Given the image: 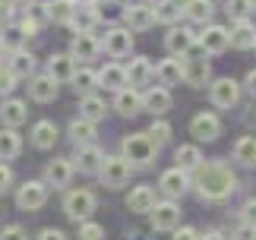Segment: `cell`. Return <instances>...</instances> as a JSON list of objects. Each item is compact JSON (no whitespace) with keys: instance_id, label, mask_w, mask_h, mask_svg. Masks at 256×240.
<instances>
[{"instance_id":"cell-23","label":"cell","mask_w":256,"mask_h":240,"mask_svg":"<svg viewBox=\"0 0 256 240\" xmlns=\"http://www.w3.org/2000/svg\"><path fill=\"white\" fill-rule=\"evenodd\" d=\"M28 92H32L35 102H54V98H57V79H54L51 73L35 76L32 86H28Z\"/></svg>"},{"instance_id":"cell-6","label":"cell","mask_w":256,"mask_h":240,"mask_svg":"<svg viewBox=\"0 0 256 240\" xmlns=\"http://www.w3.org/2000/svg\"><path fill=\"white\" fill-rule=\"evenodd\" d=\"M44 202H48V184H42V180H28V184L19 186L16 206L22 208V212H35V208H42Z\"/></svg>"},{"instance_id":"cell-16","label":"cell","mask_w":256,"mask_h":240,"mask_svg":"<svg viewBox=\"0 0 256 240\" xmlns=\"http://www.w3.org/2000/svg\"><path fill=\"white\" fill-rule=\"evenodd\" d=\"M164 44H168V51L184 57L186 51H193L196 48V32H190V28H171L168 38H164Z\"/></svg>"},{"instance_id":"cell-26","label":"cell","mask_w":256,"mask_h":240,"mask_svg":"<svg viewBox=\"0 0 256 240\" xmlns=\"http://www.w3.org/2000/svg\"><path fill=\"white\" fill-rule=\"evenodd\" d=\"M54 142H57V126L51 120H38L32 126V146L35 148H54Z\"/></svg>"},{"instance_id":"cell-21","label":"cell","mask_w":256,"mask_h":240,"mask_svg":"<svg viewBox=\"0 0 256 240\" xmlns=\"http://www.w3.org/2000/svg\"><path fill=\"white\" fill-rule=\"evenodd\" d=\"M98 86L111 88V92H120V88H126L130 82H126V66L120 64H108L102 73H98Z\"/></svg>"},{"instance_id":"cell-9","label":"cell","mask_w":256,"mask_h":240,"mask_svg":"<svg viewBox=\"0 0 256 240\" xmlns=\"http://www.w3.org/2000/svg\"><path fill=\"white\" fill-rule=\"evenodd\" d=\"M149 218H152L155 231H174V228L180 224V208H177L174 202H155Z\"/></svg>"},{"instance_id":"cell-38","label":"cell","mask_w":256,"mask_h":240,"mask_svg":"<svg viewBox=\"0 0 256 240\" xmlns=\"http://www.w3.org/2000/svg\"><path fill=\"white\" fill-rule=\"evenodd\" d=\"M184 13L190 16L193 22H209L212 13H215V6H212V0H190V6H186Z\"/></svg>"},{"instance_id":"cell-50","label":"cell","mask_w":256,"mask_h":240,"mask_svg":"<svg viewBox=\"0 0 256 240\" xmlns=\"http://www.w3.org/2000/svg\"><path fill=\"white\" fill-rule=\"evenodd\" d=\"M38 240H66V234L57 231V228H44V231L38 234Z\"/></svg>"},{"instance_id":"cell-41","label":"cell","mask_w":256,"mask_h":240,"mask_svg":"<svg viewBox=\"0 0 256 240\" xmlns=\"http://www.w3.org/2000/svg\"><path fill=\"white\" fill-rule=\"evenodd\" d=\"M22 38H26L22 26H10L4 32V38H0V44H4L6 51H19V48H22Z\"/></svg>"},{"instance_id":"cell-30","label":"cell","mask_w":256,"mask_h":240,"mask_svg":"<svg viewBox=\"0 0 256 240\" xmlns=\"http://www.w3.org/2000/svg\"><path fill=\"white\" fill-rule=\"evenodd\" d=\"M104 114H108V108H104L102 98H98V95H82V102H80V117L98 124V120H104Z\"/></svg>"},{"instance_id":"cell-43","label":"cell","mask_w":256,"mask_h":240,"mask_svg":"<svg viewBox=\"0 0 256 240\" xmlns=\"http://www.w3.org/2000/svg\"><path fill=\"white\" fill-rule=\"evenodd\" d=\"M104 231H102V224H95V222H86L80 228V240H102Z\"/></svg>"},{"instance_id":"cell-44","label":"cell","mask_w":256,"mask_h":240,"mask_svg":"<svg viewBox=\"0 0 256 240\" xmlns=\"http://www.w3.org/2000/svg\"><path fill=\"white\" fill-rule=\"evenodd\" d=\"M13 82H16V76H13V70L0 64V95H6V92H13Z\"/></svg>"},{"instance_id":"cell-15","label":"cell","mask_w":256,"mask_h":240,"mask_svg":"<svg viewBox=\"0 0 256 240\" xmlns=\"http://www.w3.org/2000/svg\"><path fill=\"white\" fill-rule=\"evenodd\" d=\"M73 177V164L66 162V158H54V162H48L44 168V184L48 186H66Z\"/></svg>"},{"instance_id":"cell-48","label":"cell","mask_w":256,"mask_h":240,"mask_svg":"<svg viewBox=\"0 0 256 240\" xmlns=\"http://www.w3.org/2000/svg\"><path fill=\"white\" fill-rule=\"evenodd\" d=\"M171 240H200V234L193 228H174V237Z\"/></svg>"},{"instance_id":"cell-27","label":"cell","mask_w":256,"mask_h":240,"mask_svg":"<svg viewBox=\"0 0 256 240\" xmlns=\"http://www.w3.org/2000/svg\"><path fill=\"white\" fill-rule=\"evenodd\" d=\"M98 48H102V44H98V42H95V38L88 35V32H82V35H76V38H73L70 54H73L76 60H92V57L98 54Z\"/></svg>"},{"instance_id":"cell-11","label":"cell","mask_w":256,"mask_h":240,"mask_svg":"<svg viewBox=\"0 0 256 240\" xmlns=\"http://www.w3.org/2000/svg\"><path fill=\"white\" fill-rule=\"evenodd\" d=\"M196 44H200L206 54H222L224 48L231 44V32H228V28H222V26H209L200 38H196Z\"/></svg>"},{"instance_id":"cell-3","label":"cell","mask_w":256,"mask_h":240,"mask_svg":"<svg viewBox=\"0 0 256 240\" xmlns=\"http://www.w3.org/2000/svg\"><path fill=\"white\" fill-rule=\"evenodd\" d=\"M180 66H184V82L186 86H193V88H202L206 82H209V60H206V51L200 48V51H186L180 57Z\"/></svg>"},{"instance_id":"cell-32","label":"cell","mask_w":256,"mask_h":240,"mask_svg":"<svg viewBox=\"0 0 256 240\" xmlns=\"http://www.w3.org/2000/svg\"><path fill=\"white\" fill-rule=\"evenodd\" d=\"M19 148H22V142H19L16 130H13V126L0 130V162H10V158H16Z\"/></svg>"},{"instance_id":"cell-47","label":"cell","mask_w":256,"mask_h":240,"mask_svg":"<svg viewBox=\"0 0 256 240\" xmlns=\"http://www.w3.org/2000/svg\"><path fill=\"white\" fill-rule=\"evenodd\" d=\"M10 184H13V171H10L4 162H0V193H4V190H10Z\"/></svg>"},{"instance_id":"cell-12","label":"cell","mask_w":256,"mask_h":240,"mask_svg":"<svg viewBox=\"0 0 256 240\" xmlns=\"http://www.w3.org/2000/svg\"><path fill=\"white\" fill-rule=\"evenodd\" d=\"M133 48V35L130 28H111V32L104 35V51L111 57H126Z\"/></svg>"},{"instance_id":"cell-34","label":"cell","mask_w":256,"mask_h":240,"mask_svg":"<svg viewBox=\"0 0 256 240\" xmlns=\"http://www.w3.org/2000/svg\"><path fill=\"white\" fill-rule=\"evenodd\" d=\"M234 162H240V164H247V168L256 164V136L238 139V146H234Z\"/></svg>"},{"instance_id":"cell-18","label":"cell","mask_w":256,"mask_h":240,"mask_svg":"<svg viewBox=\"0 0 256 240\" xmlns=\"http://www.w3.org/2000/svg\"><path fill=\"white\" fill-rule=\"evenodd\" d=\"M114 108H117V114H124V117H133V114H140L142 111V95L136 92V88H120L114 98Z\"/></svg>"},{"instance_id":"cell-49","label":"cell","mask_w":256,"mask_h":240,"mask_svg":"<svg viewBox=\"0 0 256 240\" xmlns=\"http://www.w3.org/2000/svg\"><path fill=\"white\" fill-rule=\"evenodd\" d=\"M244 224H253L256 228V199H250V202L244 206Z\"/></svg>"},{"instance_id":"cell-54","label":"cell","mask_w":256,"mask_h":240,"mask_svg":"<svg viewBox=\"0 0 256 240\" xmlns=\"http://www.w3.org/2000/svg\"><path fill=\"white\" fill-rule=\"evenodd\" d=\"M200 240H224L222 234H206V237H200Z\"/></svg>"},{"instance_id":"cell-2","label":"cell","mask_w":256,"mask_h":240,"mask_svg":"<svg viewBox=\"0 0 256 240\" xmlns=\"http://www.w3.org/2000/svg\"><path fill=\"white\" fill-rule=\"evenodd\" d=\"M155 152H158V146H155V139L149 133H133L124 139V158L136 168H146L155 162Z\"/></svg>"},{"instance_id":"cell-39","label":"cell","mask_w":256,"mask_h":240,"mask_svg":"<svg viewBox=\"0 0 256 240\" xmlns=\"http://www.w3.org/2000/svg\"><path fill=\"white\" fill-rule=\"evenodd\" d=\"M152 10H155V22H168V26H174L177 19H180V13H184V10L174 6V0H158Z\"/></svg>"},{"instance_id":"cell-20","label":"cell","mask_w":256,"mask_h":240,"mask_svg":"<svg viewBox=\"0 0 256 240\" xmlns=\"http://www.w3.org/2000/svg\"><path fill=\"white\" fill-rule=\"evenodd\" d=\"M126 208L136 215H149L152 208H155V190L152 186H136L130 199H126Z\"/></svg>"},{"instance_id":"cell-7","label":"cell","mask_w":256,"mask_h":240,"mask_svg":"<svg viewBox=\"0 0 256 240\" xmlns=\"http://www.w3.org/2000/svg\"><path fill=\"white\" fill-rule=\"evenodd\" d=\"M190 133L200 139V142H215L218 133H222V120L215 114H209V111H202V114H196L190 120Z\"/></svg>"},{"instance_id":"cell-5","label":"cell","mask_w":256,"mask_h":240,"mask_svg":"<svg viewBox=\"0 0 256 240\" xmlns=\"http://www.w3.org/2000/svg\"><path fill=\"white\" fill-rule=\"evenodd\" d=\"M98 177H102V184L108 190H120L126 180H130V162H126V158H104Z\"/></svg>"},{"instance_id":"cell-35","label":"cell","mask_w":256,"mask_h":240,"mask_svg":"<svg viewBox=\"0 0 256 240\" xmlns=\"http://www.w3.org/2000/svg\"><path fill=\"white\" fill-rule=\"evenodd\" d=\"M76 10V0H51L48 4V19L51 22H70Z\"/></svg>"},{"instance_id":"cell-10","label":"cell","mask_w":256,"mask_h":240,"mask_svg":"<svg viewBox=\"0 0 256 240\" xmlns=\"http://www.w3.org/2000/svg\"><path fill=\"white\" fill-rule=\"evenodd\" d=\"M142 111H152L155 117L168 114V111H171V92H168V86H152V88H146V92H142Z\"/></svg>"},{"instance_id":"cell-25","label":"cell","mask_w":256,"mask_h":240,"mask_svg":"<svg viewBox=\"0 0 256 240\" xmlns=\"http://www.w3.org/2000/svg\"><path fill=\"white\" fill-rule=\"evenodd\" d=\"M26 117H28L26 102H19V98H10V102H4V108H0V120H4L6 126H13V130L22 126Z\"/></svg>"},{"instance_id":"cell-31","label":"cell","mask_w":256,"mask_h":240,"mask_svg":"<svg viewBox=\"0 0 256 240\" xmlns=\"http://www.w3.org/2000/svg\"><path fill=\"white\" fill-rule=\"evenodd\" d=\"M155 76L162 79V86H177L184 79V66L180 60H162L158 66H155Z\"/></svg>"},{"instance_id":"cell-51","label":"cell","mask_w":256,"mask_h":240,"mask_svg":"<svg viewBox=\"0 0 256 240\" xmlns=\"http://www.w3.org/2000/svg\"><path fill=\"white\" fill-rule=\"evenodd\" d=\"M19 6H22V0H0V10H4V13H16Z\"/></svg>"},{"instance_id":"cell-42","label":"cell","mask_w":256,"mask_h":240,"mask_svg":"<svg viewBox=\"0 0 256 240\" xmlns=\"http://www.w3.org/2000/svg\"><path fill=\"white\" fill-rule=\"evenodd\" d=\"M149 136L155 139V146H164V142L171 139V124H164V120H152Z\"/></svg>"},{"instance_id":"cell-29","label":"cell","mask_w":256,"mask_h":240,"mask_svg":"<svg viewBox=\"0 0 256 240\" xmlns=\"http://www.w3.org/2000/svg\"><path fill=\"white\" fill-rule=\"evenodd\" d=\"M98 19H102V16L95 13V6H82V10L76 6V10H73V19H70V26L76 28V35H82V32H92Z\"/></svg>"},{"instance_id":"cell-4","label":"cell","mask_w":256,"mask_h":240,"mask_svg":"<svg viewBox=\"0 0 256 240\" xmlns=\"http://www.w3.org/2000/svg\"><path fill=\"white\" fill-rule=\"evenodd\" d=\"M64 212H66V218H73V222H86V218L95 212V196L88 193V190H73V193H66V199H64Z\"/></svg>"},{"instance_id":"cell-56","label":"cell","mask_w":256,"mask_h":240,"mask_svg":"<svg viewBox=\"0 0 256 240\" xmlns=\"http://www.w3.org/2000/svg\"><path fill=\"white\" fill-rule=\"evenodd\" d=\"M80 4H92V0H80Z\"/></svg>"},{"instance_id":"cell-46","label":"cell","mask_w":256,"mask_h":240,"mask_svg":"<svg viewBox=\"0 0 256 240\" xmlns=\"http://www.w3.org/2000/svg\"><path fill=\"white\" fill-rule=\"evenodd\" d=\"M28 13H32V16H28V19H35V22L42 26L44 19H48V6H42V4H32V6H28Z\"/></svg>"},{"instance_id":"cell-14","label":"cell","mask_w":256,"mask_h":240,"mask_svg":"<svg viewBox=\"0 0 256 240\" xmlns=\"http://www.w3.org/2000/svg\"><path fill=\"white\" fill-rule=\"evenodd\" d=\"M124 22L136 28V32H142V28L155 26V10L152 6H142V4H133V6H124Z\"/></svg>"},{"instance_id":"cell-19","label":"cell","mask_w":256,"mask_h":240,"mask_svg":"<svg viewBox=\"0 0 256 240\" xmlns=\"http://www.w3.org/2000/svg\"><path fill=\"white\" fill-rule=\"evenodd\" d=\"M76 164H80V171H86V174H95V171H102V162H104V155H102V148L98 146H80V152H76V158H73Z\"/></svg>"},{"instance_id":"cell-22","label":"cell","mask_w":256,"mask_h":240,"mask_svg":"<svg viewBox=\"0 0 256 240\" xmlns=\"http://www.w3.org/2000/svg\"><path fill=\"white\" fill-rule=\"evenodd\" d=\"M231 48H238V51H250V48H256V26L247 22V19H240V22L231 28Z\"/></svg>"},{"instance_id":"cell-45","label":"cell","mask_w":256,"mask_h":240,"mask_svg":"<svg viewBox=\"0 0 256 240\" xmlns=\"http://www.w3.org/2000/svg\"><path fill=\"white\" fill-rule=\"evenodd\" d=\"M0 240H28V234H26L19 224H10V228H4V231H0Z\"/></svg>"},{"instance_id":"cell-8","label":"cell","mask_w":256,"mask_h":240,"mask_svg":"<svg viewBox=\"0 0 256 240\" xmlns=\"http://www.w3.org/2000/svg\"><path fill=\"white\" fill-rule=\"evenodd\" d=\"M209 95H212V104L215 108H234L238 104V98H240V86L234 82V79H215L212 88H209Z\"/></svg>"},{"instance_id":"cell-52","label":"cell","mask_w":256,"mask_h":240,"mask_svg":"<svg viewBox=\"0 0 256 240\" xmlns=\"http://www.w3.org/2000/svg\"><path fill=\"white\" fill-rule=\"evenodd\" d=\"M247 92L256 95V70H250V73H247Z\"/></svg>"},{"instance_id":"cell-13","label":"cell","mask_w":256,"mask_h":240,"mask_svg":"<svg viewBox=\"0 0 256 240\" xmlns=\"http://www.w3.org/2000/svg\"><path fill=\"white\" fill-rule=\"evenodd\" d=\"M152 76H155V66L149 64V57H133V60H130V66H126V82H130L133 88L149 86V82H152Z\"/></svg>"},{"instance_id":"cell-55","label":"cell","mask_w":256,"mask_h":240,"mask_svg":"<svg viewBox=\"0 0 256 240\" xmlns=\"http://www.w3.org/2000/svg\"><path fill=\"white\" fill-rule=\"evenodd\" d=\"M4 51H6V48H4V44H0V60H4Z\"/></svg>"},{"instance_id":"cell-33","label":"cell","mask_w":256,"mask_h":240,"mask_svg":"<svg viewBox=\"0 0 256 240\" xmlns=\"http://www.w3.org/2000/svg\"><path fill=\"white\" fill-rule=\"evenodd\" d=\"M174 162H177L180 171H196V168L202 164V155H200V148H196V146H180L174 152Z\"/></svg>"},{"instance_id":"cell-40","label":"cell","mask_w":256,"mask_h":240,"mask_svg":"<svg viewBox=\"0 0 256 240\" xmlns=\"http://www.w3.org/2000/svg\"><path fill=\"white\" fill-rule=\"evenodd\" d=\"M224 13H228L234 22H240V19H247V16L253 13V0H228Z\"/></svg>"},{"instance_id":"cell-37","label":"cell","mask_w":256,"mask_h":240,"mask_svg":"<svg viewBox=\"0 0 256 240\" xmlns=\"http://www.w3.org/2000/svg\"><path fill=\"white\" fill-rule=\"evenodd\" d=\"M70 82H73V88H76V92H82V95H92V88L98 86V73H92L88 66H80V70L73 73V79H70Z\"/></svg>"},{"instance_id":"cell-53","label":"cell","mask_w":256,"mask_h":240,"mask_svg":"<svg viewBox=\"0 0 256 240\" xmlns=\"http://www.w3.org/2000/svg\"><path fill=\"white\" fill-rule=\"evenodd\" d=\"M174 6L177 10H186V6H190V0H174Z\"/></svg>"},{"instance_id":"cell-17","label":"cell","mask_w":256,"mask_h":240,"mask_svg":"<svg viewBox=\"0 0 256 240\" xmlns=\"http://www.w3.org/2000/svg\"><path fill=\"white\" fill-rule=\"evenodd\" d=\"M48 73H51L57 82H70L76 73V57L73 54H54L48 60Z\"/></svg>"},{"instance_id":"cell-24","label":"cell","mask_w":256,"mask_h":240,"mask_svg":"<svg viewBox=\"0 0 256 240\" xmlns=\"http://www.w3.org/2000/svg\"><path fill=\"white\" fill-rule=\"evenodd\" d=\"M158 190L164 196H180L186 190V171H180V168H171V171H164L162 180H158Z\"/></svg>"},{"instance_id":"cell-1","label":"cell","mask_w":256,"mask_h":240,"mask_svg":"<svg viewBox=\"0 0 256 240\" xmlns=\"http://www.w3.org/2000/svg\"><path fill=\"white\" fill-rule=\"evenodd\" d=\"M193 186L200 190L202 199H224V196L234 193L238 177H234L231 168L222 164V162H202L193 171Z\"/></svg>"},{"instance_id":"cell-28","label":"cell","mask_w":256,"mask_h":240,"mask_svg":"<svg viewBox=\"0 0 256 240\" xmlns=\"http://www.w3.org/2000/svg\"><path fill=\"white\" fill-rule=\"evenodd\" d=\"M6 66L13 70V76H16V79H28V76H32V70H35V57L19 48V51H13V57H10V64H6Z\"/></svg>"},{"instance_id":"cell-36","label":"cell","mask_w":256,"mask_h":240,"mask_svg":"<svg viewBox=\"0 0 256 240\" xmlns=\"http://www.w3.org/2000/svg\"><path fill=\"white\" fill-rule=\"evenodd\" d=\"M70 136H73L76 146H88L95 139V124H92V120H86V117L73 120V124H70Z\"/></svg>"}]
</instances>
